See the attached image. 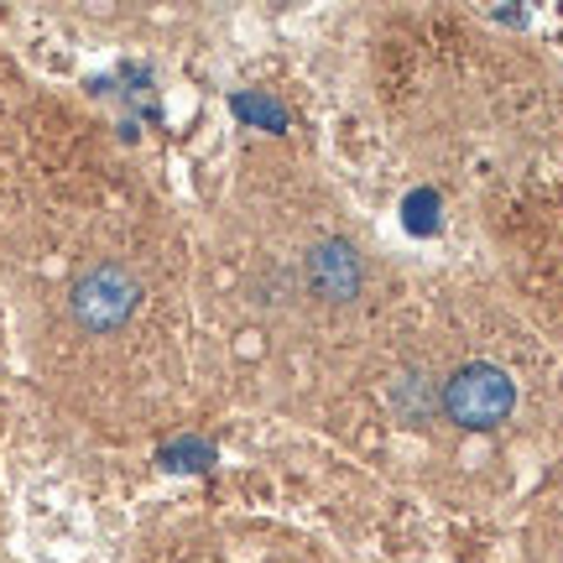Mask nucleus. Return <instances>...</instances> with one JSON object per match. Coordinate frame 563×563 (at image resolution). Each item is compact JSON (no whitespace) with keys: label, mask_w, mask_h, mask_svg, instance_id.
Listing matches in <instances>:
<instances>
[{"label":"nucleus","mask_w":563,"mask_h":563,"mask_svg":"<svg viewBox=\"0 0 563 563\" xmlns=\"http://www.w3.org/2000/svg\"><path fill=\"white\" fill-rule=\"evenodd\" d=\"M146 287L125 256H89L63 287V313L89 340H110L141 313Z\"/></svg>","instance_id":"1"},{"label":"nucleus","mask_w":563,"mask_h":563,"mask_svg":"<svg viewBox=\"0 0 563 563\" xmlns=\"http://www.w3.org/2000/svg\"><path fill=\"white\" fill-rule=\"evenodd\" d=\"M443 407H449V418L464 422V428H496V422L517 407V386L506 382L501 365L470 361L449 376V386H443Z\"/></svg>","instance_id":"2"},{"label":"nucleus","mask_w":563,"mask_h":563,"mask_svg":"<svg viewBox=\"0 0 563 563\" xmlns=\"http://www.w3.org/2000/svg\"><path fill=\"white\" fill-rule=\"evenodd\" d=\"M308 277H313V287H319L323 298H350V292L361 287L365 266L350 241H323L319 251L308 256Z\"/></svg>","instance_id":"3"}]
</instances>
